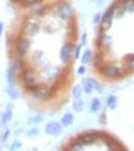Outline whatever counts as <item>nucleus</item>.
<instances>
[{
    "label": "nucleus",
    "mask_w": 134,
    "mask_h": 151,
    "mask_svg": "<svg viewBox=\"0 0 134 151\" xmlns=\"http://www.w3.org/2000/svg\"><path fill=\"white\" fill-rule=\"evenodd\" d=\"M22 81L29 88L35 87L36 83V73L34 70H25L22 73Z\"/></svg>",
    "instance_id": "obj_1"
},
{
    "label": "nucleus",
    "mask_w": 134,
    "mask_h": 151,
    "mask_svg": "<svg viewBox=\"0 0 134 151\" xmlns=\"http://www.w3.org/2000/svg\"><path fill=\"white\" fill-rule=\"evenodd\" d=\"M57 14H59V16L61 19H63V20H68V19H71L72 17V9H71V6L65 4V3H62L60 4L59 6H57Z\"/></svg>",
    "instance_id": "obj_2"
},
{
    "label": "nucleus",
    "mask_w": 134,
    "mask_h": 151,
    "mask_svg": "<svg viewBox=\"0 0 134 151\" xmlns=\"http://www.w3.org/2000/svg\"><path fill=\"white\" fill-rule=\"evenodd\" d=\"M114 16V6H112V8H109L106 12H104V15L103 17H102V21H101V26L103 30L108 29L111 26V24H112V19Z\"/></svg>",
    "instance_id": "obj_3"
},
{
    "label": "nucleus",
    "mask_w": 134,
    "mask_h": 151,
    "mask_svg": "<svg viewBox=\"0 0 134 151\" xmlns=\"http://www.w3.org/2000/svg\"><path fill=\"white\" fill-rule=\"evenodd\" d=\"M72 51H73V45H72V43H67V45L63 46L62 50H61V52H60L61 61L62 62L70 61V58L72 57Z\"/></svg>",
    "instance_id": "obj_4"
},
{
    "label": "nucleus",
    "mask_w": 134,
    "mask_h": 151,
    "mask_svg": "<svg viewBox=\"0 0 134 151\" xmlns=\"http://www.w3.org/2000/svg\"><path fill=\"white\" fill-rule=\"evenodd\" d=\"M61 130H62V127L59 124V123H49L46 125V128H45V133L49 134V135H57V134H60L61 133Z\"/></svg>",
    "instance_id": "obj_5"
},
{
    "label": "nucleus",
    "mask_w": 134,
    "mask_h": 151,
    "mask_svg": "<svg viewBox=\"0 0 134 151\" xmlns=\"http://www.w3.org/2000/svg\"><path fill=\"white\" fill-rule=\"evenodd\" d=\"M102 73H103L106 77L114 78V77H118L120 71H119V68L116 67V66H106V67H103V70H102Z\"/></svg>",
    "instance_id": "obj_6"
},
{
    "label": "nucleus",
    "mask_w": 134,
    "mask_h": 151,
    "mask_svg": "<svg viewBox=\"0 0 134 151\" xmlns=\"http://www.w3.org/2000/svg\"><path fill=\"white\" fill-rule=\"evenodd\" d=\"M31 89V93H33V96L36 97V98H40V99H45V98H47L49 97V92L46 88H43V87H33V88H30Z\"/></svg>",
    "instance_id": "obj_7"
},
{
    "label": "nucleus",
    "mask_w": 134,
    "mask_h": 151,
    "mask_svg": "<svg viewBox=\"0 0 134 151\" xmlns=\"http://www.w3.org/2000/svg\"><path fill=\"white\" fill-rule=\"evenodd\" d=\"M83 89H85V92L86 93H88V94H91L93 91H94V84H96V82L92 79V78H86V79H83Z\"/></svg>",
    "instance_id": "obj_8"
},
{
    "label": "nucleus",
    "mask_w": 134,
    "mask_h": 151,
    "mask_svg": "<svg viewBox=\"0 0 134 151\" xmlns=\"http://www.w3.org/2000/svg\"><path fill=\"white\" fill-rule=\"evenodd\" d=\"M98 139V134L97 133H87L85 135H82L80 137V140L83 142V144H89V142H93L94 140Z\"/></svg>",
    "instance_id": "obj_9"
},
{
    "label": "nucleus",
    "mask_w": 134,
    "mask_h": 151,
    "mask_svg": "<svg viewBox=\"0 0 134 151\" xmlns=\"http://www.w3.org/2000/svg\"><path fill=\"white\" fill-rule=\"evenodd\" d=\"M28 47H29V41H28V40H24V39L20 40V41H19V43H17V46H16V52H17V55H19V56L24 55L25 52H26Z\"/></svg>",
    "instance_id": "obj_10"
},
{
    "label": "nucleus",
    "mask_w": 134,
    "mask_h": 151,
    "mask_svg": "<svg viewBox=\"0 0 134 151\" xmlns=\"http://www.w3.org/2000/svg\"><path fill=\"white\" fill-rule=\"evenodd\" d=\"M72 123H73V115H72V114H70V113L65 114V115L62 116V119H61L62 127H71Z\"/></svg>",
    "instance_id": "obj_11"
},
{
    "label": "nucleus",
    "mask_w": 134,
    "mask_h": 151,
    "mask_svg": "<svg viewBox=\"0 0 134 151\" xmlns=\"http://www.w3.org/2000/svg\"><path fill=\"white\" fill-rule=\"evenodd\" d=\"M11 115H12V105H8V108H6V111L3 114V118H1V122L4 124L9 123L11 120Z\"/></svg>",
    "instance_id": "obj_12"
},
{
    "label": "nucleus",
    "mask_w": 134,
    "mask_h": 151,
    "mask_svg": "<svg viewBox=\"0 0 134 151\" xmlns=\"http://www.w3.org/2000/svg\"><path fill=\"white\" fill-rule=\"evenodd\" d=\"M101 106H102V103L98 98H94L91 103V106H89V111L92 113H97L98 110H101Z\"/></svg>",
    "instance_id": "obj_13"
},
{
    "label": "nucleus",
    "mask_w": 134,
    "mask_h": 151,
    "mask_svg": "<svg viewBox=\"0 0 134 151\" xmlns=\"http://www.w3.org/2000/svg\"><path fill=\"white\" fill-rule=\"evenodd\" d=\"M118 104V98L116 96H109L107 98V106L109 109H116Z\"/></svg>",
    "instance_id": "obj_14"
},
{
    "label": "nucleus",
    "mask_w": 134,
    "mask_h": 151,
    "mask_svg": "<svg viewBox=\"0 0 134 151\" xmlns=\"http://www.w3.org/2000/svg\"><path fill=\"white\" fill-rule=\"evenodd\" d=\"M72 108L75 111H82L83 110V102H82L80 98H76V100L72 104Z\"/></svg>",
    "instance_id": "obj_15"
},
{
    "label": "nucleus",
    "mask_w": 134,
    "mask_h": 151,
    "mask_svg": "<svg viewBox=\"0 0 134 151\" xmlns=\"http://www.w3.org/2000/svg\"><path fill=\"white\" fill-rule=\"evenodd\" d=\"M122 8L128 11H134V0H123Z\"/></svg>",
    "instance_id": "obj_16"
},
{
    "label": "nucleus",
    "mask_w": 134,
    "mask_h": 151,
    "mask_svg": "<svg viewBox=\"0 0 134 151\" xmlns=\"http://www.w3.org/2000/svg\"><path fill=\"white\" fill-rule=\"evenodd\" d=\"M92 60V51L91 50H86L83 56H82V63H88Z\"/></svg>",
    "instance_id": "obj_17"
},
{
    "label": "nucleus",
    "mask_w": 134,
    "mask_h": 151,
    "mask_svg": "<svg viewBox=\"0 0 134 151\" xmlns=\"http://www.w3.org/2000/svg\"><path fill=\"white\" fill-rule=\"evenodd\" d=\"M8 93L10 94V97H11L12 99H16V98L19 97V92H17V89H16L14 86H9V88H8Z\"/></svg>",
    "instance_id": "obj_18"
},
{
    "label": "nucleus",
    "mask_w": 134,
    "mask_h": 151,
    "mask_svg": "<svg viewBox=\"0 0 134 151\" xmlns=\"http://www.w3.org/2000/svg\"><path fill=\"white\" fill-rule=\"evenodd\" d=\"M82 91H83V88L81 86H75L73 87V91H72V94L75 98H80L82 96Z\"/></svg>",
    "instance_id": "obj_19"
},
{
    "label": "nucleus",
    "mask_w": 134,
    "mask_h": 151,
    "mask_svg": "<svg viewBox=\"0 0 134 151\" xmlns=\"http://www.w3.org/2000/svg\"><path fill=\"white\" fill-rule=\"evenodd\" d=\"M40 123H42V118L41 116H33L29 120V124H31V125H34V124H40Z\"/></svg>",
    "instance_id": "obj_20"
},
{
    "label": "nucleus",
    "mask_w": 134,
    "mask_h": 151,
    "mask_svg": "<svg viewBox=\"0 0 134 151\" xmlns=\"http://www.w3.org/2000/svg\"><path fill=\"white\" fill-rule=\"evenodd\" d=\"M21 146V141H19V140H15L14 142L11 144V146H10V150H16V149H20Z\"/></svg>",
    "instance_id": "obj_21"
},
{
    "label": "nucleus",
    "mask_w": 134,
    "mask_h": 151,
    "mask_svg": "<svg viewBox=\"0 0 134 151\" xmlns=\"http://www.w3.org/2000/svg\"><path fill=\"white\" fill-rule=\"evenodd\" d=\"M28 135H29L30 137H35V136H37V135H39V130H37L36 128L31 129L30 131H28Z\"/></svg>",
    "instance_id": "obj_22"
},
{
    "label": "nucleus",
    "mask_w": 134,
    "mask_h": 151,
    "mask_svg": "<svg viewBox=\"0 0 134 151\" xmlns=\"http://www.w3.org/2000/svg\"><path fill=\"white\" fill-rule=\"evenodd\" d=\"M80 53H81V45L75 48V58H80Z\"/></svg>",
    "instance_id": "obj_23"
},
{
    "label": "nucleus",
    "mask_w": 134,
    "mask_h": 151,
    "mask_svg": "<svg viewBox=\"0 0 134 151\" xmlns=\"http://www.w3.org/2000/svg\"><path fill=\"white\" fill-rule=\"evenodd\" d=\"M127 63H128V66L130 68H134V56H132V57L128 58V62H127Z\"/></svg>",
    "instance_id": "obj_24"
},
{
    "label": "nucleus",
    "mask_w": 134,
    "mask_h": 151,
    "mask_svg": "<svg viewBox=\"0 0 134 151\" xmlns=\"http://www.w3.org/2000/svg\"><path fill=\"white\" fill-rule=\"evenodd\" d=\"M9 133H10V131H9V130H6L5 133H4L3 135H1V137H0V140H1L3 142H4V141H5L6 139H8V136H9Z\"/></svg>",
    "instance_id": "obj_25"
},
{
    "label": "nucleus",
    "mask_w": 134,
    "mask_h": 151,
    "mask_svg": "<svg viewBox=\"0 0 134 151\" xmlns=\"http://www.w3.org/2000/svg\"><path fill=\"white\" fill-rule=\"evenodd\" d=\"M101 21V15L97 14V15H94V19H93V24H98Z\"/></svg>",
    "instance_id": "obj_26"
},
{
    "label": "nucleus",
    "mask_w": 134,
    "mask_h": 151,
    "mask_svg": "<svg viewBox=\"0 0 134 151\" xmlns=\"http://www.w3.org/2000/svg\"><path fill=\"white\" fill-rule=\"evenodd\" d=\"M85 72H86V67H85V66H81V67L78 68V71H77L78 74H85Z\"/></svg>",
    "instance_id": "obj_27"
},
{
    "label": "nucleus",
    "mask_w": 134,
    "mask_h": 151,
    "mask_svg": "<svg viewBox=\"0 0 134 151\" xmlns=\"http://www.w3.org/2000/svg\"><path fill=\"white\" fill-rule=\"evenodd\" d=\"M94 88H96V89H97L99 93L103 92V88H102V86H99V84L97 83V82H96V84H94Z\"/></svg>",
    "instance_id": "obj_28"
},
{
    "label": "nucleus",
    "mask_w": 134,
    "mask_h": 151,
    "mask_svg": "<svg viewBox=\"0 0 134 151\" xmlns=\"http://www.w3.org/2000/svg\"><path fill=\"white\" fill-rule=\"evenodd\" d=\"M86 35H82V45H86Z\"/></svg>",
    "instance_id": "obj_29"
},
{
    "label": "nucleus",
    "mask_w": 134,
    "mask_h": 151,
    "mask_svg": "<svg viewBox=\"0 0 134 151\" xmlns=\"http://www.w3.org/2000/svg\"><path fill=\"white\" fill-rule=\"evenodd\" d=\"M1 32H3V24L0 22V37H1Z\"/></svg>",
    "instance_id": "obj_30"
},
{
    "label": "nucleus",
    "mask_w": 134,
    "mask_h": 151,
    "mask_svg": "<svg viewBox=\"0 0 134 151\" xmlns=\"http://www.w3.org/2000/svg\"><path fill=\"white\" fill-rule=\"evenodd\" d=\"M0 124H1V123H0Z\"/></svg>",
    "instance_id": "obj_31"
}]
</instances>
